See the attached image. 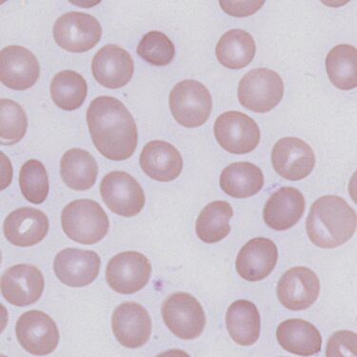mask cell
<instances>
[{"label":"cell","instance_id":"2e32d148","mask_svg":"<svg viewBox=\"0 0 357 357\" xmlns=\"http://www.w3.org/2000/svg\"><path fill=\"white\" fill-rule=\"evenodd\" d=\"M100 264V257L96 252L68 248L57 254L54 271L65 285L80 288L96 280Z\"/></svg>","mask_w":357,"mask_h":357},{"label":"cell","instance_id":"e0dca14e","mask_svg":"<svg viewBox=\"0 0 357 357\" xmlns=\"http://www.w3.org/2000/svg\"><path fill=\"white\" fill-rule=\"evenodd\" d=\"M43 273L33 265L20 264L8 269L1 278L5 301L17 307L36 303L44 291Z\"/></svg>","mask_w":357,"mask_h":357},{"label":"cell","instance_id":"44dd1931","mask_svg":"<svg viewBox=\"0 0 357 357\" xmlns=\"http://www.w3.org/2000/svg\"><path fill=\"white\" fill-rule=\"evenodd\" d=\"M142 171L153 181L170 182L181 176L183 160L174 146L162 140L149 142L139 158Z\"/></svg>","mask_w":357,"mask_h":357},{"label":"cell","instance_id":"7a4b0ae2","mask_svg":"<svg viewBox=\"0 0 357 357\" xmlns=\"http://www.w3.org/2000/svg\"><path fill=\"white\" fill-rule=\"evenodd\" d=\"M357 218L344 198L325 195L312 204L306 229L310 241L322 249H335L350 241L356 231Z\"/></svg>","mask_w":357,"mask_h":357},{"label":"cell","instance_id":"d6986e66","mask_svg":"<svg viewBox=\"0 0 357 357\" xmlns=\"http://www.w3.org/2000/svg\"><path fill=\"white\" fill-rule=\"evenodd\" d=\"M278 260L276 245L270 239L257 237L245 244L237 255V273L245 280L257 282L271 275Z\"/></svg>","mask_w":357,"mask_h":357},{"label":"cell","instance_id":"4316f807","mask_svg":"<svg viewBox=\"0 0 357 357\" xmlns=\"http://www.w3.org/2000/svg\"><path fill=\"white\" fill-rule=\"evenodd\" d=\"M255 53L257 45L254 38L239 29L224 33L215 49L218 61L231 70H241L248 66L254 61Z\"/></svg>","mask_w":357,"mask_h":357},{"label":"cell","instance_id":"603a6c76","mask_svg":"<svg viewBox=\"0 0 357 357\" xmlns=\"http://www.w3.org/2000/svg\"><path fill=\"white\" fill-rule=\"evenodd\" d=\"M276 337L284 350L296 356H312L321 351L322 336L306 320L294 319L281 323Z\"/></svg>","mask_w":357,"mask_h":357},{"label":"cell","instance_id":"5bb4252c","mask_svg":"<svg viewBox=\"0 0 357 357\" xmlns=\"http://www.w3.org/2000/svg\"><path fill=\"white\" fill-rule=\"evenodd\" d=\"M40 75L35 54L22 46H8L0 53V80L13 90L25 91L33 87Z\"/></svg>","mask_w":357,"mask_h":357},{"label":"cell","instance_id":"6da1fadb","mask_svg":"<svg viewBox=\"0 0 357 357\" xmlns=\"http://www.w3.org/2000/svg\"><path fill=\"white\" fill-rule=\"evenodd\" d=\"M87 123L93 144L106 158L123 161L134 155L138 142L137 124L119 99H93L88 108Z\"/></svg>","mask_w":357,"mask_h":357},{"label":"cell","instance_id":"4dcf8cb0","mask_svg":"<svg viewBox=\"0 0 357 357\" xmlns=\"http://www.w3.org/2000/svg\"><path fill=\"white\" fill-rule=\"evenodd\" d=\"M28 121L22 107L11 100H0V143L10 146L17 144L27 132Z\"/></svg>","mask_w":357,"mask_h":357},{"label":"cell","instance_id":"9c48e42d","mask_svg":"<svg viewBox=\"0 0 357 357\" xmlns=\"http://www.w3.org/2000/svg\"><path fill=\"white\" fill-rule=\"evenodd\" d=\"M100 195L112 212L124 218L137 215L146 203L142 187L125 172L114 171L106 174L101 181Z\"/></svg>","mask_w":357,"mask_h":357},{"label":"cell","instance_id":"484cf974","mask_svg":"<svg viewBox=\"0 0 357 357\" xmlns=\"http://www.w3.org/2000/svg\"><path fill=\"white\" fill-rule=\"evenodd\" d=\"M221 189L234 198L254 197L261 191L264 185L262 171L255 164L236 162L224 169L221 173Z\"/></svg>","mask_w":357,"mask_h":357},{"label":"cell","instance_id":"7402d4cb","mask_svg":"<svg viewBox=\"0 0 357 357\" xmlns=\"http://www.w3.org/2000/svg\"><path fill=\"white\" fill-rule=\"evenodd\" d=\"M305 206V198L298 190L283 187L268 199L263 211V218L273 230H289L301 220Z\"/></svg>","mask_w":357,"mask_h":357},{"label":"cell","instance_id":"8992f818","mask_svg":"<svg viewBox=\"0 0 357 357\" xmlns=\"http://www.w3.org/2000/svg\"><path fill=\"white\" fill-rule=\"evenodd\" d=\"M162 317L168 329L181 340H197L204 332L205 312L191 294L176 293L169 296L163 303Z\"/></svg>","mask_w":357,"mask_h":357},{"label":"cell","instance_id":"e575fe53","mask_svg":"<svg viewBox=\"0 0 357 357\" xmlns=\"http://www.w3.org/2000/svg\"><path fill=\"white\" fill-rule=\"evenodd\" d=\"M265 1H224L221 0L220 4L223 11L236 17H246L255 15L261 9Z\"/></svg>","mask_w":357,"mask_h":357},{"label":"cell","instance_id":"7c38bea8","mask_svg":"<svg viewBox=\"0 0 357 357\" xmlns=\"http://www.w3.org/2000/svg\"><path fill=\"white\" fill-rule=\"evenodd\" d=\"M272 162L276 173L283 178L291 181H301L314 170V152L303 140L285 137L273 146Z\"/></svg>","mask_w":357,"mask_h":357},{"label":"cell","instance_id":"8fae6325","mask_svg":"<svg viewBox=\"0 0 357 357\" xmlns=\"http://www.w3.org/2000/svg\"><path fill=\"white\" fill-rule=\"evenodd\" d=\"M18 342L33 356L53 353L59 342V332L54 320L41 311L24 312L15 326Z\"/></svg>","mask_w":357,"mask_h":357},{"label":"cell","instance_id":"ba28073f","mask_svg":"<svg viewBox=\"0 0 357 357\" xmlns=\"http://www.w3.org/2000/svg\"><path fill=\"white\" fill-rule=\"evenodd\" d=\"M213 132L218 144L234 155L251 153L260 142L257 122L246 114L230 111L220 114L215 122Z\"/></svg>","mask_w":357,"mask_h":357},{"label":"cell","instance_id":"4fadbf2b","mask_svg":"<svg viewBox=\"0 0 357 357\" xmlns=\"http://www.w3.org/2000/svg\"><path fill=\"white\" fill-rule=\"evenodd\" d=\"M320 281L317 273L306 267L287 271L278 285L280 303L291 311L309 309L319 298Z\"/></svg>","mask_w":357,"mask_h":357},{"label":"cell","instance_id":"9a60e30c","mask_svg":"<svg viewBox=\"0 0 357 357\" xmlns=\"http://www.w3.org/2000/svg\"><path fill=\"white\" fill-rule=\"evenodd\" d=\"M112 330L122 346L129 349L140 348L150 340L152 320L142 305L125 302L114 310Z\"/></svg>","mask_w":357,"mask_h":357},{"label":"cell","instance_id":"83f0119b","mask_svg":"<svg viewBox=\"0 0 357 357\" xmlns=\"http://www.w3.org/2000/svg\"><path fill=\"white\" fill-rule=\"evenodd\" d=\"M233 216V208L228 202L210 203L198 215L195 223L197 236L208 244L223 241L231 233L230 220Z\"/></svg>","mask_w":357,"mask_h":357},{"label":"cell","instance_id":"30bf717a","mask_svg":"<svg viewBox=\"0 0 357 357\" xmlns=\"http://www.w3.org/2000/svg\"><path fill=\"white\" fill-rule=\"evenodd\" d=\"M152 266L144 255L124 252L114 255L106 268V280L111 289L121 294H132L147 285Z\"/></svg>","mask_w":357,"mask_h":357},{"label":"cell","instance_id":"ffe728a7","mask_svg":"<svg viewBox=\"0 0 357 357\" xmlns=\"http://www.w3.org/2000/svg\"><path fill=\"white\" fill-rule=\"evenodd\" d=\"M48 231V218L33 208L14 211L5 218L3 223L5 237L17 247L35 246L45 238Z\"/></svg>","mask_w":357,"mask_h":357},{"label":"cell","instance_id":"d4e9b609","mask_svg":"<svg viewBox=\"0 0 357 357\" xmlns=\"http://www.w3.org/2000/svg\"><path fill=\"white\" fill-rule=\"evenodd\" d=\"M98 167L93 156L82 149H71L62 156L61 176L75 191H87L96 184Z\"/></svg>","mask_w":357,"mask_h":357},{"label":"cell","instance_id":"d6a6232c","mask_svg":"<svg viewBox=\"0 0 357 357\" xmlns=\"http://www.w3.org/2000/svg\"><path fill=\"white\" fill-rule=\"evenodd\" d=\"M137 53L148 63L155 66H166L173 61L176 49L165 33L151 31L140 40Z\"/></svg>","mask_w":357,"mask_h":357},{"label":"cell","instance_id":"836d02e7","mask_svg":"<svg viewBox=\"0 0 357 357\" xmlns=\"http://www.w3.org/2000/svg\"><path fill=\"white\" fill-rule=\"evenodd\" d=\"M326 356H356V333L349 331L335 333L328 343Z\"/></svg>","mask_w":357,"mask_h":357},{"label":"cell","instance_id":"f546056e","mask_svg":"<svg viewBox=\"0 0 357 357\" xmlns=\"http://www.w3.org/2000/svg\"><path fill=\"white\" fill-rule=\"evenodd\" d=\"M50 91L57 107L62 110L74 111L84 103L88 85L82 75L65 70L54 75Z\"/></svg>","mask_w":357,"mask_h":357},{"label":"cell","instance_id":"3957f363","mask_svg":"<svg viewBox=\"0 0 357 357\" xmlns=\"http://www.w3.org/2000/svg\"><path fill=\"white\" fill-rule=\"evenodd\" d=\"M64 233L77 243L93 245L102 241L109 231L108 215L98 202L91 199L75 200L61 213Z\"/></svg>","mask_w":357,"mask_h":357},{"label":"cell","instance_id":"ac0fdd59","mask_svg":"<svg viewBox=\"0 0 357 357\" xmlns=\"http://www.w3.org/2000/svg\"><path fill=\"white\" fill-rule=\"evenodd\" d=\"M92 72L96 82L103 87L122 88L134 75V61L126 50L114 44H108L93 56Z\"/></svg>","mask_w":357,"mask_h":357},{"label":"cell","instance_id":"f1b7e54d","mask_svg":"<svg viewBox=\"0 0 357 357\" xmlns=\"http://www.w3.org/2000/svg\"><path fill=\"white\" fill-rule=\"evenodd\" d=\"M326 70L331 82L340 90H353L357 86V50L341 44L333 47L326 57Z\"/></svg>","mask_w":357,"mask_h":357},{"label":"cell","instance_id":"277c9868","mask_svg":"<svg viewBox=\"0 0 357 357\" xmlns=\"http://www.w3.org/2000/svg\"><path fill=\"white\" fill-rule=\"evenodd\" d=\"M283 96L282 78L268 68L251 70L239 82V102L255 113H269L280 103Z\"/></svg>","mask_w":357,"mask_h":357},{"label":"cell","instance_id":"5b68a950","mask_svg":"<svg viewBox=\"0 0 357 357\" xmlns=\"http://www.w3.org/2000/svg\"><path fill=\"white\" fill-rule=\"evenodd\" d=\"M170 109L177 123L186 128L202 126L212 112V96L209 90L197 80L177 83L172 90Z\"/></svg>","mask_w":357,"mask_h":357},{"label":"cell","instance_id":"cb8c5ba5","mask_svg":"<svg viewBox=\"0 0 357 357\" xmlns=\"http://www.w3.org/2000/svg\"><path fill=\"white\" fill-rule=\"evenodd\" d=\"M227 330L238 345L249 347L259 340L261 320L257 306L248 301H237L226 314Z\"/></svg>","mask_w":357,"mask_h":357},{"label":"cell","instance_id":"52a82bcc","mask_svg":"<svg viewBox=\"0 0 357 357\" xmlns=\"http://www.w3.org/2000/svg\"><path fill=\"white\" fill-rule=\"evenodd\" d=\"M53 33L57 45L62 49L72 53H85L99 43L102 29L93 15L71 12L56 20Z\"/></svg>","mask_w":357,"mask_h":357},{"label":"cell","instance_id":"1f68e13d","mask_svg":"<svg viewBox=\"0 0 357 357\" xmlns=\"http://www.w3.org/2000/svg\"><path fill=\"white\" fill-rule=\"evenodd\" d=\"M20 187L26 199L33 204H41L49 195L48 174L40 161L28 160L20 172Z\"/></svg>","mask_w":357,"mask_h":357}]
</instances>
